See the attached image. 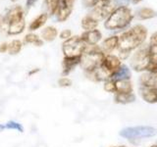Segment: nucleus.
Returning a JSON list of instances; mask_svg holds the SVG:
<instances>
[{
    "mask_svg": "<svg viewBox=\"0 0 157 147\" xmlns=\"http://www.w3.org/2000/svg\"><path fill=\"white\" fill-rule=\"evenodd\" d=\"M155 130L152 127H144V126H139V127H132V129H127L125 130H122L121 135L127 138H142V137L152 136L155 134Z\"/></svg>",
    "mask_w": 157,
    "mask_h": 147,
    "instance_id": "obj_7",
    "label": "nucleus"
},
{
    "mask_svg": "<svg viewBox=\"0 0 157 147\" xmlns=\"http://www.w3.org/2000/svg\"><path fill=\"white\" fill-rule=\"evenodd\" d=\"M81 57H64L62 61V77H67L77 66H80Z\"/></svg>",
    "mask_w": 157,
    "mask_h": 147,
    "instance_id": "obj_11",
    "label": "nucleus"
},
{
    "mask_svg": "<svg viewBox=\"0 0 157 147\" xmlns=\"http://www.w3.org/2000/svg\"><path fill=\"white\" fill-rule=\"evenodd\" d=\"M114 100L119 104H129L136 100V96L132 93H115Z\"/></svg>",
    "mask_w": 157,
    "mask_h": 147,
    "instance_id": "obj_19",
    "label": "nucleus"
},
{
    "mask_svg": "<svg viewBox=\"0 0 157 147\" xmlns=\"http://www.w3.org/2000/svg\"><path fill=\"white\" fill-rule=\"evenodd\" d=\"M12 1H13V2H14V1H16V0H12Z\"/></svg>",
    "mask_w": 157,
    "mask_h": 147,
    "instance_id": "obj_36",
    "label": "nucleus"
},
{
    "mask_svg": "<svg viewBox=\"0 0 157 147\" xmlns=\"http://www.w3.org/2000/svg\"><path fill=\"white\" fill-rule=\"evenodd\" d=\"M81 37L86 45L93 46V45H97L98 42L101 40L102 33L99 29L95 28V29H92V31L83 32L82 33Z\"/></svg>",
    "mask_w": 157,
    "mask_h": 147,
    "instance_id": "obj_9",
    "label": "nucleus"
},
{
    "mask_svg": "<svg viewBox=\"0 0 157 147\" xmlns=\"http://www.w3.org/2000/svg\"><path fill=\"white\" fill-rule=\"evenodd\" d=\"M97 4L102 5H115V0H98ZM116 6V5H115Z\"/></svg>",
    "mask_w": 157,
    "mask_h": 147,
    "instance_id": "obj_28",
    "label": "nucleus"
},
{
    "mask_svg": "<svg viewBox=\"0 0 157 147\" xmlns=\"http://www.w3.org/2000/svg\"><path fill=\"white\" fill-rule=\"evenodd\" d=\"M134 20V14L128 6L116 7L105 19L104 28L108 31H121L129 27Z\"/></svg>",
    "mask_w": 157,
    "mask_h": 147,
    "instance_id": "obj_2",
    "label": "nucleus"
},
{
    "mask_svg": "<svg viewBox=\"0 0 157 147\" xmlns=\"http://www.w3.org/2000/svg\"><path fill=\"white\" fill-rule=\"evenodd\" d=\"M86 48L81 36H75L64 40L62 43V51L64 57H81Z\"/></svg>",
    "mask_w": 157,
    "mask_h": 147,
    "instance_id": "obj_4",
    "label": "nucleus"
},
{
    "mask_svg": "<svg viewBox=\"0 0 157 147\" xmlns=\"http://www.w3.org/2000/svg\"><path fill=\"white\" fill-rule=\"evenodd\" d=\"M57 36H58L57 28L52 27V26L45 27L41 31V34H40L42 40L43 41H47V42H51L53 40H55Z\"/></svg>",
    "mask_w": 157,
    "mask_h": 147,
    "instance_id": "obj_16",
    "label": "nucleus"
},
{
    "mask_svg": "<svg viewBox=\"0 0 157 147\" xmlns=\"http://www.w3.org/2000/svg\"><path fill=\"white\" fill-rule=\"evenodd\" d=\"M75 0H59L56 10V18L59 22H65L73 11Z\"/></svg>",
    "mask_w": 157,
    "mask_h": 147,
    "instance_id": "obj_8",
    "label": "nucleus"
},
{
    "mask_svg": "<svg viewBox=\"0 0 157 147\" xmlns=\"http://www.w3.org/2000/svg\"><path fill=\"white\" fill-rule=\"evenodd\" d=\"M149 65V56L147 45H142L132 54L130 66L136 72H145Z\"/></svg>",
    "mask_w": 157,
    "mask_h": 147,
    "instance_id": "obj_5",
    "label": "nucleus"
},
{
    "mask_svg": "<svg viewBox=\"0 0 157 147\" xmlns=\"http://www.w3.org/2000/svg\"><path fill=\"white\" fill-rule=\"evenodd\" d=\"M147 28L144 24H136L128 31L122 32L119 36V46L117 50L119 52L120 60H126L129 58L132 51L144 45L147 37Z\"/></svg>",
    "mask_w": 157,
    "mask_h": 147,
    "instance_id": "obj_1",
    "label": "nucleus"
},
{
    "mask_svg": "<svg viewBox=\"0 0 157 147\" xmlns=\"http://www.w3.org/2000/svg\"><path fill=\"white\" fill-rule=\"evenodd\" d=\"M37 72H39V69L38 68H36V69H34V70H32L31 72L29 73V76H32V75H34L36 73H37Z\"/></svg>",
    "mask_w": 157,
    "mask_h": 147,
    "instance_id": "obj_31",
    "label": "nucleus"
},
{
    "mask_svg": "<svg viewBox=\"0 0 157 147\" xmlns=\"http://www.w3.org/2000/svg\"><path fill=\"white\" fill-rule=\"evenodd\" d=\"M59 0H45L46 8L49 15H54L56 13L57 10V5H58Z\"/></svg>",
    "mask_w": 157,
    "mask_h": 147,
    "instance_id": "obj_24",
    "label": "nucleus"
},
{
    "mask_svg": "<svg viewBox=\"0 0 157 147\" xmlns=\"http://www.w3.org/2000/svg\"><path fill=\"white\" fill-rule=\"evenodd\" d=\"M136 16L140 20H149V19L155 18L157 16V12L151 8L144 7L136 12Z\"/></svg>",
    "mask_w": 157,
    "mask_h": 147,
    "instance_id": "obj_20",
    "label": "nucleus"
},
{
    "mask_svg": "<svg viewBox=\"0 0 157 147\" xmlns=\"http://www.w3.org/2000/svg\"><path fill=\"white\" fill-rule=\"evenodd\" d=\"M47 19H48V15H47L46 13L40 14L39 16H37L36 19H34L31 24H29V31L34 32V31H36V29L40 28L41 27H43L44 24H45V23H46V21H47Z\"/></svg>",
    "mask_w": 157,
    "mask_h": 147,
    "instance_id": "obj_17",
    "label": "nucleus"
},
{
    "mask_svg": "<svg viewBox=\"0 0 157 147\" xmlns=\"http://www.w3.org/2000/svg\"><path fill=\"white\" fill-rule=\"evenodd\" d=\"M6 129H5V125H2V124H0V132H2L3 130H5Z\"/></svg>",
    "mask_w": 157,
    "mask_h": 147,
    "instance_id": "obj_33",
    "label": "nucleus"
},
{
    "mask_svg": "<svg viewBox=\"0 0 157 147\" xmlns=\"http://www.w3.org/2000/svg\"><path fill=\"white\" fill-rule=\"evenodd\" d=\"M25 28H26V22H25V18H24L21 20H18V21L9 23L7 33L10 34V36H18V34L24 32Z\"/></svg>",
    "mask_w": 157,
    "mask_h": 147,
    "instance_id": "obj_15",
    "label": "nucleus"
},
{
    "mask_svg": "<svg viewBox=\"0 0 157 147\" xmlns=\"http://www.w3.org/2000/svg\"><path fill=\"white\" fill-rule=\"evenodd\" d=\"M24 42L27 44H33L34 46H42L43 45V40L41 38H39L37 34L29 32L28 34H26V36L24 37Z\"/></svg>",
    "mask_w": 157,
    "mask_h": 147,
    "instance_id": "obj_22",
    "label": "nucleus"
},
{
    "mask_svg": "<svg viewBox=\"0 0 157 147\" xmlns=\"http://www.w3.org/2000/svg\"><path fill=\"white\" fill-rule=\"evenodd\" d=\"M36 2V0H27V7L31 8L32 6H33V4Z\"/></svg>",
    "mask_w": 157,
    "mask_h": 147,
    "instance_id": "obj_30",
    "label": "nucleus"
},
{
    "mask_svg": "<svg viewBox=\"0 0 157 147\" xmlns=\"http://www.w3.org/2000/svg\"><path fill=\"white\" fill-rule=\"evenodd\" d=\"M140 86H154L157 87V72H144L140 77Z\"/></svg>",
    "mask_w": 157,
    "mask_h": 147,
    "instance_id": "obj_13",
    "label": "nucleus"
},
{
    "mask_svg": "<svg viewBox=\"0 0 157 147\" xmlns=\"http://www.w3.org/2000/svg\"><path fill=\"white\" fill-rule=\"evenodd\" d=\"M98 24H99V22H97L95 19H93L90 15H86L82 20V28L85 29V32L92 31V29L97 28Z\"/></svg>",
    "mask_w": 157,
    "mask_h": 147,
    "instance_id": "obj_18",
    "label": "nucleus"
},
{
    "mask_svg": "<svg viewBox=\"0 0 157 147\" xmlns=\"http://www.w3.org/2000/svg\"><path fill=\"white\" fill-rule=\"evenodd\" d=\"M140 94L142 100L149 104L157 103V87L140 86Z\"/></svg>",
    "mask_w": 157,
    "mask_h": 147,
    "instance_id": "obj_10",
    "label": "nucleus"
},
{
    "mask_svg": "<svg viewBox=\"0 0 157 147\" xmlns=\"http://www.w3.org/2000/svg\"><path fill=\"white\" fill-rule=\"evenodd\" d=\"M72 80L68 77H61L58 80V85L60 87H70L72 85Z\"/></svg>",
    "mask_w": 157,
    "mask_h": 147,
    "instance_id": "obj_26",
    "label": "nucleus"
},
{
    "mask_svg": "<svg viewBox=\"0 0 157 147\" xmlns=\"http://www.w3.org/2000/svg\"><path fill=\"white\" fill-rule=\"evenodd\" d=\"M23 48V42L20 39H13L10 42H8V54L10 55H17L21 52Z\"/></svg>",
    "mask_w": 157,
    "mask_h": 147,
    "instance_id": "obj_21",
    "label": "nucleus"
},
{
    "mask_svg": "<svg viewBox=\"0 0 157 147\" xmlns=\"http://www.w3.org/2000/svg\"><path fill=\"white\" fill-rule=\"evenodd\" d=\"M115 81V93H132V83L131 78H121L114 80Z\"/></svg>",
    "mask_w": 157,
    "mask_h": 147,
    "instance_id": "obj_14",
    "label": "nucleus"
},
{
    "mask_svg": "<svg viewBox=\"0 0 157 147\" xmlns=\"http://www.w3.org/2000/svg\"><path fill=\"white\" fill-rule=\"evenodd\" d=\"M103 88H104V90L107 91V92L115 93L116 89H115V81H114V80L109 78V80L105 81H104V85H103Z\"/></svg>",
    "mask_w": 157,
    "mask_h": 147,
    "instance_id": "obj_25",
    "label": "nucleus"
},
{
    "mask_svg": "<svg viewBox=\"0 0 157 147\" xmlns=\"http://www.w3.org/2000/svg\"><path fill=\"white\" fill-rule=\"evenodd\" d=\"M59 36H60L61 39H63V40H67L68 38H70L72 36V32L71 29H63V31L60 32V34H59Z\"/></svg>",
    "mask_w": 157,
    "mask_h": 147,
    "instance_id": "obj_27",
    "label": "nucleus"
},
{
    "mask_svg": "<svg viewBox=\"0 0 157 147\" xmlns=\"http://www.w3.org/2000/svg\"><path fill=\"white\" fill-rule=\"evenodd\" d=\"M150 147H157V144H154V145H151Z\"/></svg>",
    "mask_w": 157,
    "mask_h": 147,
    "instance_id": "obj_34",
    "label": "nucleus"
},
{
    "mask_svg": "<svg viewBox=\"0 0 157 147\" xmlns=\"http://www.w3.org/2000/svg\"><path fill=\"white\" fill-rule=\"evenodd\" d=\"M141 1H142V0H131V2H132V4H135V5H136V4L140 3Z\"/></svg>",
    "mask_w": 157,
    "mask_h": 147,
    "instance_id": "obj_32",
    "label": "nucleus"
},
{
    "mask_svg": "<svg viewBox=\"0 0 157 147\" xmlns=\"http://www.w3.org/2000/svg\"><path fill=\"white\" fill-rule=\"evenodd\" d=\"M118 46H119V36H111L103 40L100 48L105 55H108V54H111L115 49H117Z\"/></svg>",
    "mask_w": 157,
    "mask_h": 147,
    "instance_id": "obj_12",
    "label": "nucleus"
},
{
    "mask_svg": "<svg viewBox=\"0 0 157 147\" xmlns=\"http://www.w3.org/2000/svg\"><path fill=\"white\" fill-rule=\"evenodd\" d=\"M5 125V129L6 130H17L19 132H24V126L22 124H20L19 122L17 121H14V120H11V121H8Z\"/></svg>",
    "mask_w": 157,
    "mask_h": 147,
    "instance_id": "obj_23",
    "label": "nucleus"
},
{
    "mask_svg": "<svg viewBox=\"0 0 157 147\" xmlns=\"http://www.w3.org/2000/svg\"><path fill=\"white\" fill-rule=\"evenodd\" d=\"M116 147H126V146H116Z\"/></svg>",
    "mask_w": 157,
    "mask_h": 147,
    "instance_id": "obj_35",
    "label": "nucleus"
},
{
    "mask_svg": "<svg viewBox=\"0 0 157 147\" xmlns=\"http://www.w3.org/2000/svg\"><path fill=\"white\" fill-rule=\"evenodd\" d=\"M147 49H148L149 65L145 72H157V32L151 34Z\"/></svg>",
    "mask_w": 157,
    "mask_h": 147,
    "instance_id": "obj_6",
    "label": "nucleus"
},
{
    "mask_svg": "<svg viewBox=\"0 0 157 147\" xmlns=\"http://www.w3.org/2000/svg\"><path fill=\"white\" fill-rule=\"evenodd\" d=\"M8 52V42H2L0 44V53Z\"/></svg>",
    "mask_w": 157,
    "mask_h": 147,
    "instance_id": "obj_29",
    "label": "nucleus"
},
{
    "mask_svg": "<svg viewBox=\"0 0 157 147\" xmlns=\"http://www.w3.org/2000/svg\"><path fill=\"white\" fill-rule=\"evenodd\" d=\"M105 54L101 50L100 46L93 45L90 46L86 45L85 52L81 56V63L80 66L85 71L86 74L91 73L95 71L96 69L100 66L102 60L104 59Z\"/></svg>",
    "mask_w": 157,
    "mask_h": 147,
    "instance_id": "obj_3",
    "label": "nucleus"
}]
</instances>
